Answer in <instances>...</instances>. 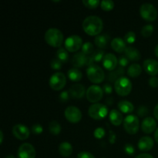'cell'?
<instances>
[{"instance_id":"6da1fadb","label":"cell","mask_w":158,"mask_h":158,"mask_svg":"<svg viewBox=\"0 0 158 158\" xmlns=\"http://www.w3.org/2000/svg\"><path fill=\"white\" fill-rule=\"evenodd\" d=\"M83 29L89 35H98L103 29V22L97 15H89L83 22Z\"/></svg>"},{"instance_id":"7a4b0ae2","label":"cell","mask_w":158,"mask_h":158,"mask_svg":"<svg viewBox=\"0 0 158 158\" xmlns=\"http://www.w3.org/2000/svg\"><path fill=\"white\" fill-rule=\"evenodd\" d=\"M45 40L46 43L52 47H61L63 42V34L56 28H50L45 32Z\"/></svg>"},{"instance_id":"3957f363","label":"cell","mask_w":158,"mask_h":158,"mask_svg":"<svg viewBox=\"0 0 158 158\" xmlns=\"http://www.w3.org/2000/svg\"><path fill=\"white\" fill-rule=\"evenodd\" d=\"M86 75L89 81L94 83H100L104 80L105 73L103 69L97 64H93L86 69Z\"/></svg>"},{"instance_id":"277c9868","label":"cell","mask_w":158,"mask_h":158,"mask_svg":"<svg viewBox=\"0 0 158 158\" xmlns=\"http://www.w3.org/2000/svg\"><path fill=\"white\" fill-rule=\"evenodd\" d=\"M114 89L119 96L125 97L131 94L132 90V83L127 77H122L115 82Z\"/></svg>"},{"instance_id":"5b68a950","label":"cell","mask_w":158,"mask_h":158,"mask_svg":"<svg viewBox=\"0 0 158 158\" xmlns=\"http://www.w3.org/2000/svg\"><path fill=\"white\" fill-rule=\"evenodd\" d=\"M108 114V107L103 103H94L88 110V114L91 118L97 120L104 119Z\"/></svg>"},{"instance_id":"8992f818","label":"cell","mask_w":158,"mask_h":158,"mask_svg":"<svg viewBox=\"0 0 158 158\" xmlns=\"http://www.w3.org/2000/svg\"><path fill=\"white\" fill-rule=\"evenodd\" d=\"M140 127V120L136 115L130 114L123 120V128L129 134H136Z\"/></svg>"},{"instance_id":"52a82bcc","label":"cell","mask_w":158,"mask_h":158,"mask_svg":"<svg viewBox=\"0 0 158 158\" xmlns=\"http://www.w3.org/2000/svg\"><path fill=\"white\" fill-rule=\"evenodd\" d=\"M140 16L144 20L148 22H152L157 19V10L154 5L151 3H143L140 7Z\"/></svg>"},{"instance_id":"ba28073f","label":"cell","mask_w":158,"mask_h":158,"mask_svg":"<svg viewBox=\"0 0 158 158\" xmlns=\"http://www.w3.org/2000/svg\"><path fill=\"white\" fill-rule=\"evenodd\" d=\"M49 86L54 90H61L66 84V77L63 73H55L49 78Z\"/></svg>"},{"instance_id":"9c48e42d","label":"cell","mask_w":158,"mask_h":158,"mask_svg":"<svg viewBox=\"0 0 158 158\" xmlns=\"http://www.w3.org/2000/svg\"><path fill=\"white\" fill-rule=\"evenodd\" d=\"M103 88L100 87L98 85H92L88 87L86 89V99L89 102L94 103H98L102 100L103 97Z\"/></svg>"},{"instance_id":"30bf717a","label":"cell","mask_w":158,"mask_h":158,"mask_svg":"<svg viewBox=\"0 0 158 158\" xmlns=\"http://www.w3.org/2000/svg\"><path fill=\"white\" fill-rule=\"evenodd\" d=\"M65 49L70 52H77L83 46V40L78 35H71L65 40Z\"/></svg>"},{"instance_id":"8fae6325","label":"cell","mask_w":158,"mask_h":158,"mask_svg":"<svg viewBox=\"0 0 158 158\" xmlns=\"http://www.w3.org/2000/svg\"><path fill=\"white\" fill-rule=\"evenodd\" d=\"M65 117L72 123H77L81 120L82 112L78 107L75 106H69L66 108L64 112Z\"/></svg>"},{"instance_id":"7c38bea8","label":"cell","mask_w":158,"mask_h":158,"mask_svg":"<svg viewBox=\"0 0 158 158\" xmlns=\"http://www.w3.org/2000/svg\"><path fill=\"white\" fill-rule=\"evenodd\" d=\"M17 156L18 158H35L36 151L33 145L29 143H24L19 148Z\"/></svg>"},{"instance_id":"4fadbf2b","label":"cell","mask_w":158,"mask_h":158,"mask_svg":"<svg viewBox=\"0 0 158 158\" xmlns=\"http://www.w3.org/2000/svg\"><path fill=\"white\" fill-rule=\"evenodd\" d=\"M12 132L14 137L20 140H26L29 138V135H30V131L29 128L22 123H18V124L13 126Z\"/></svg>"},{"instance_id":"5bb4252c","label":"cell","mask_w":158,"mask_h":158,"mask_svg":"<svg viewBox=\"0 0 158 158\" xmlns=\"http://www.w3.org/2000/svg\"><path fill=\"white\" fill-rule=\"evenodd\" d=\"M102 63H103V66L105 69L109 71H114V69H117L118 60H117V56L114 53L109 52V53L105 54L103 60H102Z\"/></svg>"},{"instance_id":"9a60e30c","label":"cell","mask_w":158,"mask_h":158,"mask_svg":"<svg viewBox=\"0 0 158 158\" xmlns=\"http://www.w3.org/2000/svg\"><path fill=\"white\" fill-rule=\"evenodd\" d=\"M143 68L145 72L152 77L158 74V62L154 59H147L143 61Z\"/></svg>"},{"instance_id":"2e32d148","label":"cell","mask_w":158,"mask_h":158,"mask_svg":"<svg viewBox=\"0 0 158 158\" xmlns=\"http://www.w3.org/2000/svg\"><path fill=\"white\" fill-rule=\"evenodd\" d=\"M70 97L75 100H80L82 99L86 94V88L83 84L77 83V84L72 85L69 89Z\"/></svg>"},{"instance_id":"e0dca14e","label":"cell","mask_w":158,"mask_h":158,"mask_svg":"<svg viewBox=\"0 0 158 158\" xmlns=\"http://www.w3.org/2000/svg\"><path fill=\"white\" fill-rule=\"evenodd\" d=\"M88 60H89V56H86L83 52H78L73 56L71 63L74 67L79 69L87 66Z\"/></svg>"},{"instance_id":"ac0fdd59","label":"cell","mask_w":158,"mask_h":158,"mask_svg":"<svg viewBox=\"0 0 158 158\" xmlns=\"http://www.w3.org/2000/svg\"><path fill=\"white\" fill-rule=\"evenodd\" d=\"M156 127H157V122L153 117H147L142 121L141 129L145 134H151L156 131Z\"/></svg>"},{"instance_id":"d6986e66","label":"cell","mask_w":158,"mask_h":158,"mask_svg":"<svg viewBox=\"0 0 158 158\" xmlns=\"http://www.w3.org/2000/svg\"><path fill=\"white\" fill-rule=\"evenodd\" d=\"M154 145V140L149 136H144L140 137L137 146L140 151H149L153 148Z\"/></svg>"},{"instance_id":"ffe728a7","label":"cell","mask_w":158,"mask_h":158,"mask_svg":"<svg viewBox=\"0 0 158 158\" xmlns=\"http://www.w3.org/2000/svg\"><path fill=\"white\" fill-rule=\"evenodd\" d=\"M110 44L112 49L115 52H119V53L125 52V50L127 49L126 42L124 41V40L120 38V37H116V38L113 39Z\"/></svg>"},{"instance_id":"44dd1931","label":"cell","mask_w":158,"mask_h":158,"mask_svg":"<svg viewBox=\"0 0 158 158\" xmlns=\"http://www.w3.org/2000/svg\"><path fill=\"white\" fill-rule=\"evenodd\" d=\"M109 119L110 123L114 126H120L123 122V117L121 113L116 109L111 110L109 114Z\"/></svg>"},{"instance_id":"7402d4cb","label":"cell","mask_w":158,"mask_h":158,"mask_svg":"<svg viewBox=\"0 0 158 158\" xmlns=\"http://www.w3.org/2000/svg\"><path fill=\"white\" fill-rule=\"evenodd\" d=\"M125 56L131 61H138L141 57L140 52L138 49L134 46H128L125 50Z\"/></svg>"},{"instance_id":"603a6c76","label":"cell","mask_w":158,"mask_h":158,"mask_svg":"<svg viewBox=\"0 0 158 158\" xmlns=\"http://www.w3.org/2000/svg\"><path fill=\"white\" fill-rule=\"evenodd\" d=\"M125 73L124 68L122 66H119L117 69H114V71H110L107 74V80L110 83H114L120 77H123V74Z\"/></svg>"},{"instance_id":"cb8c5ba5","label":"cell","mask_w":158,"mask_h":158,"mask_svg":"<svg viewBox=\"0 0 158 158\" xmlns=\"http://www.w3.org/2000/svg\"><path fill=\"white\" fill-rule=\"evenodd\" d=\"M59 152L60 155L64 157H68L72 154L73 147L70 143L67 141H63L59 146Z\"/></svg>"},{"instance_id":"d4e9b609","label":"cell","mask_w":158,"mask_h":158,"mask_svg":"<svg viewBox=\"0 0 158 158\" xmlns=\"http://www.w3.org/2000/svg\"><path fill=\"white\" fill-rule=\"evenodd\" d=\"M118 109L123 114H130L134 110V106L129 100H123L118 103Z\"/></svg>"},{"instance_id":"484cf974","label":"cell","mask_w":158,"mask_h":158,"mask_svg":"<svg viewBox=\"0 0 158 158\" xmlns=\"http://www.w3.org/2000/svg\"><path fill=\"white\" fill-rule=\"evenodd\" d=\"M67 77L71 81L73 82H79L83 78V73L81 70L78 68L73 67L69 69L67 72Z\"/></svg>"},{"instance_id":"4316f807","label":"cell","mask_w":158,"mask_h":158,"mask_svg":"<svg viewBox=\"0 0 158 158\" xmlns=\"http://www.w3.org/2000/svg\"><path fill=\"white\" fill-rule=\"evenodd\" d=\"M110 36L106 34H103V35H98L95 37L94 40V43L96 46L100 49H104L107 46L108 43H109Z\"/></svg>"},{"instance_id":"83f0119b","label":"cell","mask_w":158,"mask_h":158,"mask_svg":"<svg viewBox=\"0 0 158 158\" xmlns=\"http://www.w3.org/2000/svg\"><path fill=\"white\" fill-rule=\"evenodd\" d=\"M142 72V67L140 64L138 63H133V64L130 65L129 67L127 68V73L129 77H137L141 74Z\"/></svg>"},{"instance_id":"f1b7e54d","label":"cell","mask_w":158,"mask_h":158,"mask_svg":"<svg viewBox=\"0 0 158 158\" xmlns=\"http://www.w3.org/2000/svg\"><path fill=\"white\" fill-rule=\"evenodd\" d=\"M56 58L63 63H67V61L69 60V53L65 48H59V49H57L56 52Z\"/></svg>"},{"instance_id":"f546056e","label":"cell","mask_w":158,"mask_h":158,"mask_svg":"<svg viewBox=\"0 0 158 158\" xmlns=\"http://www.w3.org/2000/svg\"><path fill=\"white\" fill-rule=\"evenodd\" d=\"M61 125L58 121L52 120L49 123V131L53 135H58L61 132Z\"/></svg>"},{"instance_id":"4dcf8cb0","label":"cell","mask_w":158,"mask_h":158,"mask_svg":"<svg viewBox=\"0 0 158 158\" xmlns=\"http://www.w3.org/2000/svg\"><path fill=\"white\" fill-rule=\"evenodd\" d=\"M82 52L86 56H91L94 52L95 51L94 49V46L91 42H86L82 46Z\"/></svg>"},{"instance_id":"1f68e13d","label":"cell","mask_w":158,"mask_h":158,"mask_svg":"<svg viewBox=\"0 0 158 158\" xmlns=\"http://www.w3.org/2000/svg\"><path fill=\"white\" fill-rule=\"evenodd\" d=\"M154 30V27L152 24H148L145 25L142 27L141 31H140V34L143 35L144 38H148L151 36L153 34Z\"/></svg>"},{"instance_id":"d6a6232c","label":"cell","mask_w":158,"mask_h":158,"mask_svg":"<svg viewBox=\"0 0 158 158\" xmlns=\"http://www.w3.org/2000/svg\"><path fill=\"white\" fill-rule=\"evenodd\" d=\"M104 55V51L103 49H96L90 56L94 63H99V62L103 60Z\"/></svg>"},{"instance_id":"836d02e7","label":"cell","mask_w":158,"mask_h":158,"mask_svg":"<svg viewBox=\"0 0 158 158\" xmlns=\"http://www.w3.org/2000/svg\"><path fill=\"white\" fill-rule=\"evenodd\" d=\"M100 7L103 10L110 11L114 8V2L112 0H103L100 2Z\"/></svg>"},{"instance_id":"e575fe53","label":"cell","mask_w":158,"mask_h":158,"mask_svg":"<svg viewBox=\"0 0 158 158\" xmlns=\"http://www.w3.org/2000/svg\"><path fill=\"white\" fill-rule=\"evenodd\" d=\"M83 3L88 9H96L100 5V2L99 0H83Z\"/></svg>"},{"instance_id":"d590c367","label":"cell","mask_w":158,"mask_h":158,"mask_svg":"<svg viewBox=\"0 0 158 158\" xmlns=\"http://www.w3.org/2000/svg\"><path fill=\"white\" fill-rule=\"evenodd\" d=\"M124 41L128 44H133L136 41V34L133 31H129L124 36Z\"/></svg>"},{"instance_id":"8d00e7d4","label":"cell","mask_w":158,"mask_h":158,"mask_svg":"<svg viewBox=\"0 0 158 158\" xmlns=\"http://www.w3.org/2000/svg\"><path fill=\"white\" fill-rule=\"evenodd\" d=\"M50 66L52 67V69H55V70H59L62 68L63 66V63H62L60 60H59L57 58L53 59L52 60V61L50 62Z\"/></svg>"},{"instance_id":"74e56055","label":"cell","mask_w":158,"mask_h":158,"mask_svg":"<svg viewBox=\"0 0 158 158\" xmlns=\"http://www.w3.org/2000/svg\"><path fill=\"white\" fill-rule=\"evenodd\" d=\"M105 134H106V131L103 127H97L94 132V137L97 139H102L104 137Z\"/></svg>"},{"instance_id":"f35d334b","label":"cell","mask_w":158,"mask_h":158,"mask_svg":"<svg viewBox=\"0 0 158 158\" xmlns=\"http://www.w3.org/2000/svg\"><path fill=\"white\" fill-rule=\"evenodd\" d=\"M124 151L128 155H134L135 154V149H134V147L133 146L131 143H127L124 146Z\"/></svg>"},{"instance_id":"ab89813d","label":"cell","mask_w":158,"mask_h":158,"mask_svg":"<svg viewBox=\"0 0 158 158\" xmlns=\"http://www.w3.org/2000/svg\"><path fill=\"white\" fill-rule=\"evenodd\" d=\"M69 97H70V95H69V91L64 90L63 92H61L60 94V96H59V99L61 102L63 103H65V102L68 101L69 100Z\"/></svg>"},{"instance_id":"60d3db41","label":"cell","mask_w":158,"mask_h":158,"mask_svg":"<svg viewBox=\"0 0 158 158\" xmlns=\"http://www.w3.org/2000/svg\"><path fill=\"white\" fill-rule=\"evenodd\" d=\"M31 131L34 134H42V132L43 131V127L41 126L39 123H35V124H33L31 127Z\"/></svg>"},{"instance_id":"b9f144b4","label":"cell","mask_w":158,"mask_h":158,"mask_svg":"<svg viewBox=\"0 0 158 158\" xmlns=\"http://www.w3.org/2000/svg\"><path fill=\"white\" fill-rule=\"evenodd\" d=\"M148 108L145 106H140L137 110V114L140 117H144L148 114Z\"/></svg>"},{"instance_id":"7bdbcfd3","label":"cell","mask_w":158,"mask_h":158,"mask_svg":"<svg viewBox=\"0 0 158 158\" xmlns=\"http://www.w3.org/2000/svg\"><path fill=\"white\" fill-rule=\"evenodd\" d=\"M118 63L120 64V66H122V67L124 68L125 66H127L128 63H129V60H128V58L127 56H120V59H119Z\"/></svg>"},{"instance_id":"ee69618b","label":"cell","mask_w":158,"mask_h":158,"mask_svg":"<svg viewBox=\"0 0 158 158\" xmlns=\"http://www.w3.org/2000/svg\"><path fill=\"white\" fill-rule=\"evenodd\" d=\"M77 158H95V157L91 153L87 152V151H82L79 153Z\"/></svg>"},{"instance_id":"f6af8a7d","label":"cell","mask_w":158,"mask_h":158,"mask_svg":"<svg viewBox=\"0 0 158 158\" xmlns=\"http://www.w3.org/2000/svg\"><path fill=\"white\" fill-rule=\"evenodd\" d=\"M149 85L153 88H157L158 86V78L156 77H152L149 79Z\"/></svg>"},{"instance_id":"bcb514c9","label":"cell","mask_w":158,"mask_h":158,"mask_svg":"<svg viewBox=\"0 0 158 158\" xmlns=\"http://www.w3.org/2000/svg\"><path fill=\"white\" fill-rule=\"evenodd\" d=\"M103 90L105 94H110L113 92V87L110 83H105L103 86Z\"/></svg>"},{"instance_id":"7dc6e473","label":"cell","mask_w":158,"mask_h":158,"mask_svg":"<svg viewBox=\"0 0 158 158\" xmlns=\"http://www.w3.org/2000/svg\"><path fill=\"white\" fill-rule=\"evenodd\" d=\"M117 139V135L115 133L112 131H110V136H109V141L111 144H114Z\"/></svg>"},{"instance_id":"c3c4849f","label":"cell","mask_w":158,"mask_h":158,"mask_svg":"<svg viewBox=\"0 0 158 158\" xmlns=\"http://www.w3.org/2000/svg\"><path fill=\"white\" fill-rule=\"evenodd\" d=\"M136 158H154L152 155L149 154H146V153H143V154H140L136 157Z\"/></svg>"},{"instance_id":"681fc988","label":"cell","mask_w":158,"mask_h":158,"mask_svg":"<svg viewBox=\"0 0 158 158\" xmlns=\"http://www.w3.org/2000/svg\"><path fill=\"white\" fill-rule=\"evenodd\" d=\"M154 117H155V118L158 120V103L157 105H156L155 107H154Z\"/></svg>"},{"instance_id":"f907efd6","label":"cell","mask_w":158,"mask_h":158,"mask_svg":"<svg viewBox=\"0 0 158 158\" xmlns=\"http://www.w3.org/2000/svg\"><path fill=\"white\" fill-rule=\"evenodd\" d=\"M154 139H155L156 142H157L158 143V127L157 129H156L155 133H154Z\"/></svg>"},{"instance_id":"816d5d0a","label":"cell","mask_w":158,"mask_h":158,"mask_svg":"<svg viewBox=\"0 0 158 158\" xmlns=\"http://www.w3.org/2000/svg\"><path fill=\"white\" fill-rule=\"evenodd\" d=\"M3 142V132L2 131H0V144H2Z\"/></svg>"},{"instance_id":"f5cc1de1","label":"cell","mask_w":158,"mask_h":158,"mask_svg":"<svg viewBox=\"0 0 158 158\" xmlns=\"http://www.w3.org/2000/svg\"><path fill=\"white\" fill-rule=\"evenodd\" d=\"M113 103H114L113 98H107V100H106V103H107L108 105H111Z\"/></svg>"},{"instance_id":"db71d44e","label":"cell","mask_w":158,"mask_h":158,"mask_svg":"<svg viewBox=\"0 0 158 158\" xmlns=\"http://www.w3.org/2000/svg\"><path fill=\"white\" fill-rule=\"evenodd\" d=\"M154 52H155L156 56H157L158 58V44L157 45V46L155 47V49H154Z\"/></svg>"},{"instance_id":"11a10c76","label":"cell","mask_w":158,"mask_h":158,"mask_svg":"<svg viewBox=\"0 0 158 158\" xmlns=\"http://www.w3.org/2000/svg\"><path fill=\"white\" fill-rule=\"evenodd\" d=\"M5 158H15V157H14L13 155H12V154H9V155H7Z\"/></svg>"}]
</instances>
